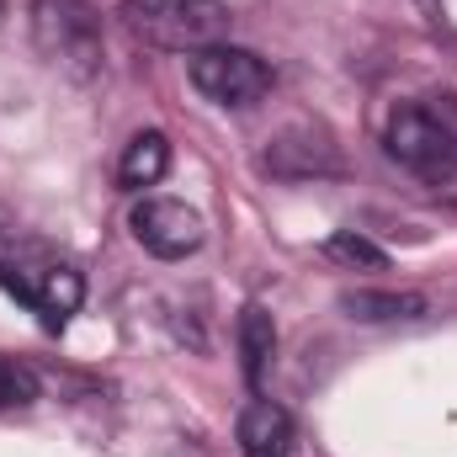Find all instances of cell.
I'll return each mask as SVG.
<instances>
[{"instance_id": "cell-1", "label": "cell", "mask_w": 457, "mask_h": 457, "mask_svg": "<svg viewBox=\"0 0 457 457\" xmlns=\"http://www.w3.org/2000/svg\"><path fill=\"white\" fill-rule=\"evenodd\" d=\"M117 21L128 37L165 48V54H203L228 43L234 11L224 0H122Z\"/></svg>"}, {"instance_id": "cell-2", "label": "cell", "mask_w": 457, "mask_h": 457, "mask_svg": "<svg viewBox=\"0 0 457 457\" xmlns=\"http://www.w3.org/2000/svg\"><path fill=\"white\" fill-rule=\"evenodd\" d=\"M32 48L70 80H96L107 43L91 0H32Z\"/></svg>"}, {"instance_id": "cell-3", "label": "cell", "mask_w": 457, "mask_h": 457, "mask_svg": "<svg viewBox=\"0 0 457 457\" xmlns=\"http://www.w3.org/2000/svg\"><path fill=\"white\" fill-rule=\"evenodd\" d=\"M0 287L16 293L48 330H64L75 320V309L86 303V277L70 261L48 255V250H11V255H0Z\"/></svg>"}, {"instance_id": "cell-4", "label": "cell", "mask_w": 457, "mask_h": 457, "mask_svg": "<svg viewBox=\"0 0 457 457\" xmlns=\"http://www.w3.org/2000/svg\"><path fill=\"white\" fill-rule=\"evenodd\" d=\"M383 149H388V160H399L404 170H415L436 187L457 165V107H431V102L394 107L388 128H383Z\"/></svg>"}, {"instance_id": "cell-5", "label": "cell", "mask_w": 457, "mask_h": 457, "mask_svg": "<svg viewBox=\"0 0 457 457\" xmlns=\"http://www.w3.org/2000/svg\"><path fill=\"white\" fill-rule=\"evenodd\" d=\"M187 75H192V86H197L208 102H219V107H250V102H261V96L271 91L266 59L250 54V48H234V43H219V48L192 54V59H187Z\"/></svg>"}, {"instance_id": "cell-6", "label": "cell", "mask_w": 457, "mask_h": 457, "mask_svg": "<svg viewBox=\"0 0 457 457\" xmlns=\"http://www.w3.org/2000/svg\"><path fill=\"white\" fill-rule=\"evenodd\" d=\"M128 228H133V239L149 250V255H160V261H187L197 245H203V213L197 208H187V203H176V197H144L133 213H128Z\"/></svg>"}, {"instance_id": "cell-7", "label": "cell", "mask_w": 457, "mask_h": 457, "mask_svg": "<svg viewBox=\"0 0 457 457\" xmlns=\"http://www.w3.org/2000/svg\"><path fill=\"white\" fill-rule=\"evenodd\" d=\"M266 170L282 176V181L341 176V149H336L330 133H320V128H293V133L271 138V149H266Z\"/></svg>"}, {"instance_id": "cell-8", "label": "cell", "mask_w": 457, "mask_h": 457, "mask_svg": "<svg viewBox=\"0 0 457 457\" xmlns=\"http://www.w3.org/2000/svg\"><path fill=\"white\" fill-rule=\"evenodd\" d=\"M239 453L245 457H298V426L282 404L271 399H250L239 410Z\"/></svg>"}, {"instance_id": "cell-9", "label": "cell", "mask_w": 457, "mask_h": 457, "mask_svg": "<svg viewBox=\"0 0 457 457\" xmlns=\"http://www.w3.org/2000/svg\"><path fill=\"white\" fill-rule=\"evenodd\" d=\"M165 170H170V138H165L160 128L133 133L128 149H122V160H117V181H122L128 192H144V187H154Z\"/></svg>"}, {"instance_id": "cell-10", "label": "cell", "mask_w": 457, "mask_h": 457, "mask_svg": "<svg viewBox=\"0 0 457 457\" xmlns=\"http://www.w3.org/2000/svg\"><path fill=\"white\" fill-rule=\"evenodd\" d=\"M234 336H239V367H245V383L255 388V383L266 378L271 356H277V325H271V314H266L261 303H245Z\"/></svg>"}, {"instance_id": "cell-11", "label": "cell", "mask_w": 457, "mask_h": 457, "mask_svg": "<svg viewBox=\"0 0 457 457\" xmlns=\"http://www.w3.org/2000/svg\"><path fill=\"white\" fill-rule=\"evenodd\" d=\"M341 309L351 320L383 325V320H420L426 314V298L420 293H372V287H356V293L341 298Z\"/></svg>"}, {"instance_id": "cell-12", "label": "cell", "mask_w": 457, "mask_h": 457, "mask_svg": "<svg viewBox=\"0 0 457 457\" xmlns=\"http://www.w3.org/2000/svg\"><path fill=\"white\" fill-rule=\"evenodd\" d=\"M325 261H336V266H361V271H383L388 266V255L367 239V234H356V228H336L330 239H325Z\"/></svg>"}, {"instance_id": "cell-13", "label": "cell", "mask_w": 457, "mask_h": 457, "mask_svg": "<svg viewBox=\"0 0 457 457\" xmlns=\"http://www.w3.org/2000/svg\"><path fill=\"white\" fill-rule=\"evenodd\" d=\"M32 399H37V372L21 367V361H11V356H0V415L27 410Z\"/></svg>"}, {"instance_id": "cell-14", "label": "cell", "mask_w": 457, "mask_h": 457, "mask_svg": "<svg viewBox=\"0 0 457 457\" xmlns=\"http://www.w3.org/2000/svg\"><path fill=\"white\" fill-rule=\"evenodd\" d=\"M436 192H442V197H457V165L442 176V181H436Z\"/></svg>"}, {"instance_id": "cell-15", "label": "cell", "mask_w": 457, "mask_h": 457, "mask_svg": "<svg viewBox=\"0 0 457 457\" xmlns=\"http://www.w3.org/2000/svg\"><path fill=\"white\" fill-rule=\"evenodd\" d=\"M0 11H5V5H0Z\"/></svg>"}]
</instances>
